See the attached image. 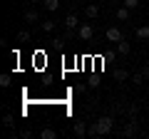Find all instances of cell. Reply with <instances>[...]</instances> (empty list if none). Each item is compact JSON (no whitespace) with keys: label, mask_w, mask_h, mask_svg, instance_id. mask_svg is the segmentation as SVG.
<instances>
[{"label":"cell","mask_w":149,"mask_h":139,"mask_svg":"<svg viewBox=\"0 0 149 139\" xmlns=\"http://www.w3.org/2000/svg\"><path fill=\"white\" fill-rule=\"evenodd\" d=\"M95 127H97V134H100V137L109 134L112 129H114V114H104V117L95 119Z\"/></svg>","instance_id":"1"},{"label":"cell","mask_w":149,"mask_h":139,"mask_svg":"<svg viewBox=\"0 0 149 139\" xmlns=\"http://www.w3.org/2000/svg\"><path fill=\"white\" fill-rule=\"evenodd\" d=\"M104 38H107V42L117 45V42H122V40H124V35H122V30H119V27H107Z\"/></svg>","instance_id":"2"},{"label":"cell","mask_w":149,"mask_h":139,"mask_svg":"<svg viewBox=\"0 0 149 139\" xmlns=\"http://www.w3.org/2000/svg\"><path fill=\"white\" fill-rule=\"evenodd\" d=\"M77 35H80V40H85V42H90L92 35H95V27L90 25V22H85V25L77 27Z\"/></svg>","instance_id":"3"},{"label":"cell","mask_w":149,"mask_h":139,"mask_svg":"<svg viewBox=\"0 0 149 139\" xmlns=\"http://www.w3.org/2000/svg\"><path fill=\"white\" fill-rule=\"evenodd\" d=\"M122 134H124V137H134V134H139V124H137V117H132V122H127V124H124Z\"/></svg>","instance_id":"4"},{"label":"cell","mask_w":149,"mask_h":139,"mask_svg":"<svg viewBox=\"0 0 149 139\" xmlns=\"http://www.w3.org/2000/svg\"><path fill=\"white\" fill-rule=\"evenodd\" d=\"M87 129H90V127H87V122H80V119H74V137H87Z\"/></svg>","instance_id":"5"},{"label":"cell","mask_w":149,"mask_h":139,"mask_svg":"<svg viewBox=\"0 0 149 139\" xmlns=\"http://www.w3.org/2000/svg\"><path fill=\"white\" fill-rule=\"evenodd\" d=\"M32 67H37V70L45 67V52H42V50H37V52L32 55Z\"/></svg>","instance_id":"6"},{"label":"cell","mask_w":149,"mask_h":139,"mask_svg":"<svg viewBox=\"0 0 149 139\" xmlns=\"http://www.w3.org/2000/svg\"><path fill=\"white\" fill-rule=\"evenodd\" d=\"M112 77H114V82H124V80H129V72L117 67V70H112Z\"/></svg>","instance_id":"7"},{"label":"cell","mask_w":149,"mask_h":139,"mask_svg":"<svg viewBox=\"0 0 149 139\" xmlns=\"http://www.w3.org/2000/svg\"><path fill=\"white\" fill-rule=\"evenodd\" d=\"M77 22H80V20H77V15H74V13H70V15L62 20V25L67 27V30H74V27H77Z\"/></svg>","instance_id":"8"},{"label":"cell","mask_w":149,"mask_h":139,"mask_svg":"<svg viewBox=\"0 0 149 139\" xmlns=\"http://www.w3.org/2000/svg\"><path fill=\"white\" fill-rule=\"evenodd\" d=\"M85 15L90 17V20H95V17L100 15V5H97V3H92V5H87V8H85Z\"/></svg>","instance_id":"9"},{"label":"cell","mask_w":149,"mask_h":139,"mask_svg":"<svg viewBox=\"0 0 149 139\" xmlns=\"http://www.w3.org/2000/svg\"><path fill=\"white\" fill-rule=\"evenodd\" d=\"M129 13H132V10H129L127 5H122V8H117V13H114V15H117V20L127 22V20H129Z\"/></svg>","instance_id":"10"},{"label":"cell","mask_w":149,"mask_h":139,"mask_svg":"<svg viewBox=\"0 0 149 139\" xmlns=\"http://www.w3.org/2000/svg\"><path fill=\"white\" fill-rule=\"evenodd\" d=\"M129 50H132V45H129L127 40H122V42H117V52L122 55V57H127V55H129Z\"/></svg>","instance_id":"11"},{"label":"cell","mask_w":149,"mask_h":139,"mask_svg":"<svg viewBox=\"0 0 149 139\" xmlns=\"http://www.w3.org/2000/svg\"><path fill=\"white\" fill-rule=\"evenodd\" d=\"M25 22H30V25L40 22V15H37V10H25Z\"/></svg>","instance_id":"12"},{"label":"cell","mask_w":149,"mask_h":139,"mask_svg":"<svg viewBox=\"0 0 149 139\" xmlns=\"http://www.w3.org/2000/svg\"><path fill=\"white\" fill-rule=\"evenodd\" d=\"M42 8H45L47 13H55V10L60 8V0H42Z\"/></svg>","instance_id":"13"},{"label":"cell","mask_w":149,"mask_h":139,"mask_svg":"<svg viewBox=\"0 0 149 139\" xmlns=\"http://www.w3.org/2000/svg\"><path fill=\"white\" fill-rule=\"evenodd\" d=\"M40 139H57V132H55L52 127H45L42 132H40Z\"/></svg>","instance_id":"14"},{"label":"cell","mask_w":149,"mask_h":139,"mask_svg":"<svg viewBox=\"0 0 149 139\" xmlns=\"http://www.w3.org/2000/svg\"><path fill=\"white\" fill-rule=\"evenodd\" d=\"M139 40H149V25H142V27H137V32H134Z\"/></svg>","instance_id":"15"},{"label":"cell","mask_w":149,"mask_h":139,"mask_svg":"<svg viewBox=\"0 0 149 139\" xmlns=\"http://www.w3.org/2000/svg\"><path fill=\"white\" fill-rule=\"evenodd\" d=\"M3 124L13 132V129H15V117H13V114H5V117H3Z\"/></svg>","instance_id":"16"},{"label":"cell","mask_w":149,"mask_h":139,"mask_svg":"<svg viewBox=\"0 0 149 139\" xmlns=\"http://www.w3.org/2000/svg\"><path fill=\"white\" fill-rule=\"evenodd\" d=\"M40 27H42L45 32H52L55 30V20H42V22H40Z\"/></svg>","instance_id":"17"},{"label":"cell","mask_w":149,"mask_h":139,"mask_svg":"<svg viewBox=\"0 0 149 139\" xmlns=\"http://www.w3.org/2000/svg\"><path fill=\"white\" fill-rule=\"evenodd\" d=\"M17 42H22V45L30 42V32H27V30H20V32H17Z\"/></svg>","instance_id":"18"},{"label":"cell","mask_w":149,"mask_h":139,"mask_svg":"<svg viewBox=\"0 0 149 139\" xmlns=\"http://www.w3.org/2000/svg\"><path fill=\"white\" fill-rule=\"evenodd\" d=\"M10 85H13V82H10V75H0V87H3V90H8Z\"/></svg>","instance_id":"19"},{"label":"cell","mask_w":149,"mask_h":139,"mask_svg":"<svg viewBox=\"0 0 149 139\" xmlns=\"http://www.w3.org/2000/svg\"><path fill=\"white\" fill-rule=\"evenodd\" d=\"M132 82H134V85H142V82H144V75H142V72H134V75H132Z\"/></svg>","instance_id":"20"},{"label":"cell","mask_w":149,"mask_h":139,"mask_svg":"<svg viewBox=\"0 0 149 139\" xmlns=\"http://www.w3.org/2000/svg\"><path fill=\"white\" fill-rule=\"evenodd\" d=\"M122 5H127L129 10H134V8L139 5V0H122Z\"/></svg>","instance_id":"21"},{"label":"cell","mask_w":149,"mask_h":139,"mask_svg":"<svg viewBox=\"0 0 149 139\" xmlns=\"http://www.w3.org/2000/svg\"><path fill=\"white\" fill-rule=\"evenodd\" d=\"M87 87H90V85H82V82H77V85H74V92H77V95H82V92H87Z\"/></svg>","instance_id":"22"},{"label":"cell","mask_w":149,"mask_h":139,"mask_svg":"<svg viewBox=\"0 0 149 139\" xmlns=\"http://www.w3.org/2000/svg\"><path fill=\"white\" fill-rule=\"evenodd\" d=\"M87 85H90V90H97V87H100V77H92Z\"/></svg>","instance_id":"23"},{"label":"cell","mask_w":149,"mask_h":139,"mask_svg":"<svg viewBox=\"0 0 149 139\" xmlns=\"http://www.w3.org/2000/svg\"><path fill=\"white\" fill-rule=\"evenodd\" d=\"M62 38H65V40H67V42H70V40L74 38V30H67V27H65V35H62Z\"/></svg>","instance_id":"24"},{"label":"cell","mask_w":149,"mask_h":139,"mask_svg":"<svg viewBox=\"0 0 149 139\" xmlns=\"http://www.w3.org/2000/svg\"><path fill=\"white\" fill-rule=\"evenodd\" d=\"M20 137L22 139H30L32 137V129H20Z\"/></svg>","instance_id":"25"},{"label":"cell","mask_w":149,"mask_h":139,"mask_svg":"<svg viewBox=\"0 0 149 139\" xmlns=\"http://www.w3.org/2000/svg\"><path fill=\"white\" fill-rule=\"evenodd\" d=\"M142 75H144V80H149V65H144V67H142Z\"/></svg>","instance_id":"26"},{"label":"cell","mask_w":149,"mask_h":139,"mask_svg":"<svg viewBox=\"0 0 149 139\" xmlns=\"http://www.w3.org/2000/svg\"><path fill=\"white\" fill-rule=\"evenodd\" d=\"M30 3H42V0H30Z\"/></svg>","instance_id":"27"},{"label":"cell","mask_w":149,"mask_h":139,"mask_svg":"<svg viewBox=\"0 0 149 139\" xmlns=\"http://www.w3.org/2000/svg\"><path fill=\"white\" fill-rule=\"evenodd\" d=\"M114 3H119V0H114Z\"/></svg>","instance_id":"28"}]
</instances>
